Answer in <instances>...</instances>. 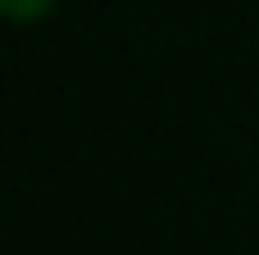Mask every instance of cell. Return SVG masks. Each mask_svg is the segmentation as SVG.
<instances>
[{
    "label": "cell",
    "mask_w": 259,
    "mask_h": 255,
    "mask_svg": "<svg viewBox=\"0 0 259 255\" xmlns=\"http://www.w3.org/2000/svg\"><path fill=\"white\" fill-rule=\"evenodd\" d=\"M0 9H5L9 23H36L55 9V0H0Z\"/></svg>",
    "instance_id": "cell-1"
}]
</instances>
